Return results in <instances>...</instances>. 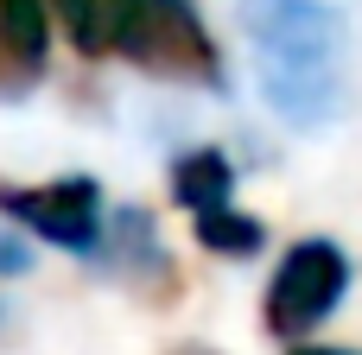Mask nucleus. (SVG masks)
<instances>
[{
	"label": "nucleus",
	"instance_id": "nucleus-10",
	"mask_svg": "<svg viewBox=\"0 0 362 355\" xmlns=\"http://www.w3.org/2000/svg\"><path fill=\"white\" fill-rule=\"evenodd\" d=\"M293 355H356V349H293Z\"/></svg>",
	"mask_w": 362,
	"mask_h": 355
},
{
	"label": "nucleus",
	"instance_id": "nucleus-6",
	"mask_svg": "<svg viewBox=\"0 0 362 355\" xmlns=\"http://www.w3.org/2000/svg\"><path fill=\"white\" fill-rule=\"evenodd\" d=\"M172 197L191 210V216H210V210H229L235 197V172L216 146H191L178 165H172Z\"/></svg>",
	"mask_w": 362,
	"mask_h": 355
},
{
	"label": "nucleus",
	"instance_id": "nucleus-3",
	"mask_svg": "<svg viewBox=\"0 0 362 355\" xmlns=\"http://www.w3.org/2000/svg\"><path fill=\"white\" fill-rule=\"evenodd\" d=\"M0 216H13L25 235L95 254L102 241V191L95 178H51V184H0Z\"/></svg>",
	"mask_w": 362,
	"mask_h": 355
},
{
	"label": "nucleus",
	"instance_id": "nucleus-2",
	"mask_svg": "<svg viewBox=\"0 0 362 355\" xmlns=\"http://www.w3.org/2000/svg\"><path fill=\"white\" fill-rule=\"evenodd\" d=\"M102 38L165 83H223L216 44L191 0H102Z\"/></svg>",
	"mask_w": 362,
	"mask_h": 355
},
{
	"label": "nucleus",
	"instance_id": "nucleus-4",
	"mask_svg": "<svg viewBox=\"0 0 362 355\" xmlns=\"http://www.w3.org/2000/svg\"><path fill=\"white\" fill-rule=\"evenodd\" d=\"M344 286H350V260H344V248H337V241H299V248L280 260L274 286H267V330H280V337H305L318 318L337 311Z\"/></svg>",
	"mask_w": 362,
	"mask_h": 355
},
{
	"label": "nucleus",
	"instance_id": "nucleus-8",
	"mask_svg": "<svg viewBox=\"0 0 362 355\" xmlns=\"http://www.w3.org/2000/svg\"><path fill=\"white\" fill-rule=\"evenodd\" d=\"M76 44H102V0H51Z\"/></svg>",
	"mask_w": 362,
	"mask_h": 355
},
{
	"label": "nucleus",
	"instance_id": "nucleus-5",
	"mask_svg": "<svg viewBox=\"0 0 362 355\" xmlns=\"http://www.w3.org/2000/svg\"><path fill=\"white\" fill-rule=\"evenodd\" d=\"M45 6L38 0H0V95H25L45 76Z\"/></svg>",
	"mask_w": 362,
	"mask_h": 355
},
{
	"label": "nucleus",
	"instance_id": "nucleus-1",
	"mask_svg": "<svg viewBox=\"0 0 362 355\" xmlns=\"http://www.w3.org/2000/svg\"><path fill=\"white\" fill-rule=\"evenodd\" d=\"M242 32L255 44V76L267 108L318 133L344 108V13L331 0H242Z\"/></svg>",
	"mask_w": 362,
	"mask_h": 355
},
{
	"label": "nucleus",
	"instance_id": "nucleus-7",
	"mask_svg": "<svg viewBox=\"0 0 362 355\" xmlns=\"http://www.w3.org/2000/svg\"><path fill=\"white\" fill-rule=\"evenodd\" d=\"M197 241H204V248H223V254H255V248H261V222L235 216V203H229V210L197 216Z\"/></svg>",
	"mask_w": 362,
	"mask_h": 355
},
{
	"label": "nucleus",
	"instance_id": "nucleus-9",
	"mask_svg": "<svg viewBox=\"0 0 362 355\" xmlns=\"http://www.w3.org/2000/svg\"><path fill=\"white\" fill-rule=\"evenodd\" d=\"M25 267H32L25 241H19V235H0V273H25Z\"/></svg>",
	"mask_w": 362,
	"mask_h": 355
}]
</instances>
